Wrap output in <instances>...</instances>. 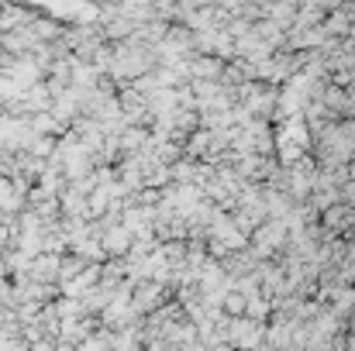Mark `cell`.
Wrapping results in <instances>:
<instances>
[{
    "mask_svg": "<svg viewBox=\"0 0 355 351\" xmlns=\"http://www.w3.org/2000/svg\"><path fill=\"white\" fill-rule=\"evenodd\" d=\"M232 331H235V334H232V341L241 345V348H255V345L262 341V331H259V324H255V321H235V324H232Z\"/></svg>",
    "mask_w": 355,
    "mask_h": 351,
    "instance_id": "obj_1",
    "label": "cell"
},
{
    "mask_svg": "<svg viewBox=\"0 0 355 351\" xmlns=\"http://www.w3.org/2000/svg\"><path fill=\"white\" fill-rule=\"evenodd\" d=\"M324 221H328V228L331 231H349L355 228V214L342 204V207H331V210H324Z\"/></svg>",
    "mask_w": 355,
    "mask_h": 351,
    "instance_id": "obj_2",
    "label": "cell"
},
{
    "mask_svg": "<svg viewBox=\"0 0 355 351\" xmlns=\"http://www.w3.org/2000/svg\"><path fill=\"white\" fill-rule=\"evenodd\" d=\"M245 303H248L245 310H248V317H252V321H259V317H266V314H269V303H266L262 296H252V300H245Z\"/></svg>",
    "mask_w": 355,
    "mask_h": 351,
    "instance_id": "obj_3",
    "label": "cell"
},
{
    "mask_svg": "<svg viewBox=\"0 0 355 351\" xmlns=\"http://www.w3.org/2000/svg\"><path fill=\"white\" fill-rule=\"evenodd\" d=\"M228 310H232V314H241V310H245V296H241V293H238V296H228Z\"/></svg>",
    "mask_w": 355,
    "mask_h": 351,
    "instance_id": "obj_4",
    "label": "cell"
}]
</instances>
